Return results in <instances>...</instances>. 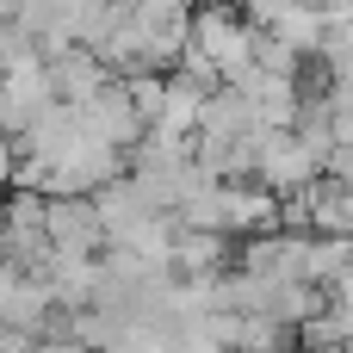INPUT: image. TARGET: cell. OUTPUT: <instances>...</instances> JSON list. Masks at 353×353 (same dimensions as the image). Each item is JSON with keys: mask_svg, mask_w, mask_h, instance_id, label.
<instances>
[{"mask_svg": "<svg viewBox=\"0 0 353 353\" xmlns=\"http://www.w3.org/2000/svg\"><path fill=\"white\" fill-rule=\"evenodd\" d=\"M254 62H261L267 74H304V50H292V43H285V37H273V31H261Z\"/></svg>", "mask_w": 353, "mask_h": 353, "instance_id": "5b68a950", "label": "cell"}, {"mask_svg": "<svg viewBox=\"0 0 353 353\" xmlns=\"http://www.w3.org/2000/svg\"><path fill=\"white\" fill-rule=\"evenodd\" d=\"M50 74H56V93H62L68 105H93V99L118 81V74H112V62H105L99 50H81V43H74V50H62V56L50 62Z\"/></svg>", "mask_w": 353, "mask_h": 353, "instance_id": "277c9868", "label": "cell"}, {"mask_svg": "<svg viewBox=\"0 0 353 353\" xmlns=\"http://www.w3.org/2000/svg\"><path fill=\"white\" fill-rule=\"evenodd\" d=\"M199 6H205V0H199Z\"/></svg>", "mask_w": 353, "mask_h": 353, "instance_id": "8992f818", "label": "cell"}, {"mask_svg": "<svg viewBox=\"0 0 353 353\" xmlns=\"http://www.w3.org/2000/svg\"><path fill=\"white\" fill-rule=\"evenodd\" d=\"M50 99H62V93H56L50 62L12 68V74H6V93H0V124H6V137H25V130H31V118H37Z\"/></svg>", "mask_w": 353, "mask_h": 353, "instance_id": "7a4b0ae2", "label": "cell"}, {"mask_svg": "<svg viewBox=\"0 0 353 353\" xmlns=\"http://www.w3.org/2000/svg\"><path fill=\"white\" fill-rule=\"evenodd\" d=\"M81 118H87V130H93V137H105V143H112V149H124V155H137V149H143V137L155 130V124L137 112V99H130V87H124V81H112L93 105H81Z\"/></svg>", "mask_w": 353, "mask_h": 353, "instance_id": "6da1fadb", "label": "cell"}, {"mask_svg": "<svg viewBox=\"0 0 353 353\" xmlns=\"http://www.w3.org/2000/svg\"><path fill=\"white\" fill-rule=\"evenodd\" d=\"M236 248H242L236 236H217V230H186V223H180L168 267H174L180 279H217V273H230V267H236Z\"/></svg>", "mask_w": 353, "mask_h": 353, "instance_id": "3957f363", "label": "cell"}]
</instances>
